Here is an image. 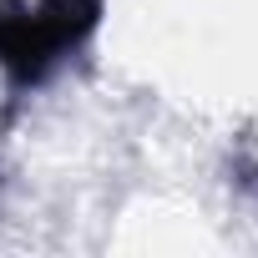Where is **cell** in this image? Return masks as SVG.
I'll use <instances>...</instances> for the list:
<instances>
[{
    "mask_svg": "<svg viewBox=\"0 0 258 258\" xmlns=\"http://www.w3.org/2000/svg\"><path fill=\"white\" fill-rule=\"evenodd\" d=\"M101 21V0H0V71L16 86L46 81Z\"/></svg>",
    "mask_w": 258,
    "mask_h": 258,
    "instance_id": "1",
    "label": "cell"
}]
</instances>
